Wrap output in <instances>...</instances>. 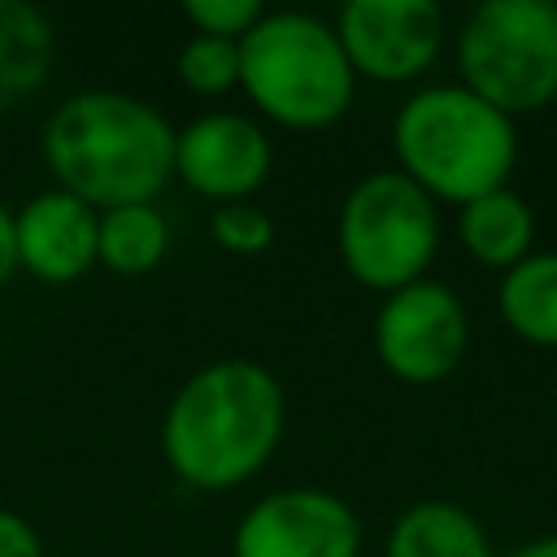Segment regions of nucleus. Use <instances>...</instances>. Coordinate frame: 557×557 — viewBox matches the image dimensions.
<instances>
[{
    "label": "nucleus",
    "mask_w": 557,
    "mask_h": 557,
    "mask_svg": "<svg viewBox=\"0 0 557 557\" xmlns=\"http://www.w3.org/2000/svg\"><path fill=\"white\" fill-rule=\"evenodd\" d=\"M39 152L57 187L96 213L152 205L174 174V126L148 100L96 87L52 109Z\"/></svg>",
    "instance_id": "nucleus-1"
},
{
    "label": "nucleus",
    "mask_w": 557,
    "mask_h": 557,
    "mask_svg": "<svg viewBox=\"0 0 557 557\" xmlns=\"http://www.w3.org/2000/svg\"><path fill=\"white\" fill-rule=\"evenodd\" d=\"M287 400L278 379L244 357L196 370L161 418V453L170 470L200 492L248 483L283 440Z\"/></svg>",
    "instance_id": "nucleus-2"
},
{
    "label": "nucleus",
    "mask_w": 557,
    "mask_h": 557,
    "mask_svg": "<svg viewBox=\"0 0 557 557\" xmlns=\"http://www.w3.org/2000/svg\"><path fill=\"white\" fill-rule=\"evenodd\" d=\"M392 148L405 178H413L435 205L448 200L461 209L496 187H509L518 131L461 83H435L396 109Z\"/></svg>",
    "instance_id": "nucleus-3"
},
{
    "label": "nucleus",
    "mask_w": 557,
    "mask_h": 557,
    "mask_svg": "<svg viewBox=\"0 0 557 557\" xmlns=\"http://www.w3.org/2000/svg\"><path fill=\"white\" fill-rule=\"evenodd\" d=\"M239 87L278 126L322 131L352 104L357 74L335 26L313 13H261L239 39Z\"/></svg>",
    "instance_id": "nucleus-4"
},
{
    "label": "nucleus",
    "mask_w": 557,
    "mask_h": 557,
    "mask_svg": "<svg viewBox=\"0 0 557 557\" xmlns=\"http://www.w3.org/2000/svg\"><path fill=\"white\" fill-rule=\"evenodd\" d=\"M461 87L509 122L557 100V4L483 0L457 30Z\"/></svg>",
    "instance_id": "nucleus-5"
},
{
    "label": "nucleus",
    "mask_w": 557,
    "mask_h": 557,
    "mask_svg": "<svg viewBox=\"0 0 557 557\" xmlns=\"http://www.w3.org/2000/svg\"><path fill=\"white\" fill-rule=\"evenodd\" d=\"M335 244L344 270L361 287L387 296L426 278L440 248V209L400 170H374L348 187Z\"/></svg>",
    "instance_id": "nucleus-6"
},
{
    "label": "nucleus",
    "mask_w": 557,
    "mask_h": 557,
    "mask_svg": "<svg viewBox=\"0 0 557 557\" xmlns=\"http://www.w3.org/2000/svg\"><path fill=\"white\" fill-rule=\"evenodd\" d=\"M470 348V318L453 287L418 278L387 292L374 318V352L383 370L400 383L426 387L448 379Z\"/></svg>",
    "instance_id": "nucleus-7"
},
{
    "label": "nucleus",
    "mask_w": 557,
    "mask_h": 557,
    "mask_svg": "<svg viewBox=\"0 0 557 557\" xmlns=\"http://www.w3.org/2000/svg\"><path fill=\"white\" fill-rule=\"evenodd\" d=\"M335 35L357 78L413 83L444 48V13L431 0H348Z\"/></svg>",
    "instance_id": "nucleus-8"
},
{
    "label": "nucleus",
    "mask_w": 557,
    "mask_h": 557,
    "mask_svg": "<svg viewBox=\"0 0 557 557\" xmlns=\"http://www.w3.org/2000/svg\"><path fill=\"white\" fill-rule=\"evenodd\" d=\"M235 557H357L361 522L322 487H278L252 500L231 535Z\"/></svg>",
    "instance_id": "nucleus-9"
},
{
    "label": "nucleus",
    "mask_w": 557,
    "mask_h": 557,
    "mask_svg": "<svg viewBox=\"0 0 557 557\" xmlns=\"http://www.w3.org/2000/svg\"><path fill=\"white\" fill-rule=\"evenodd\" d=\"M270 135L244 113H200L174 131V174L205 200H248L270 178Z\"/></svg>",
    "instance_id": "nucleus-10"
},
{
    "label": "nucleus",
    "mask_w": 557,
    "mask_h": 557,
    "mask_svg": "<svg viewBox=\"0 0 557 557\" xmlns=\"http://www.w3.org/2000/svg\"><path fill=\"white\" fill-rule=\"evenodd\" d=\"M13 231L17 265L30 270L39 283H74L96 265L100 213L61 187L30 196L13 213Z\"/></svg>",
    "instance_id": "nucleus-11"
},
{
    "label": "nucleus",
    "mask_w": 557,
    "mask_h": 557,
    "mask_svg": "<svg viewBox=\"0 0 557 557\" xmlns=\"http://www.w3.org/2000/svg\"><path fill=\"white\" fill-rule=\"evenodd\" d=\"M457 239L479 265L505 274L535 252V213L513 187H496L457 209Z\"/></svg>",
    "instance_id": "nucleus-12"
},
{
    "label": "nucleus",
    "mask_w": 557,
    "mask_h": 557,
    "mask_svg": "<svg viewBox=\"0 0 557 557\" xmlns=\"http://www.w3.org/2000/svg\"><path fill=\"white\" fill-rule=\"evenodd\" d=\"M57 35L30 0H0V113L30 100L52 70Z\"/></svg>",
    "instance_id": "nucleus-13"
},
{
    "label": "nucleus",
    "mask_w": 557,
    "mask_h": 557,
    "mask_svg": "<svg viewBox=\"0 0 557 557\" xmlns=\"http://www.w3.org/2000/svg\"><path fill=\"white\" fill-rule=\"evenodd\" d=\"M383 557H492V544L470 509L453 500H418L392 522Z\"/></svg>",
    "instance_id": "nucleus-14"
},
{
    "label": "nucleus",
    "mask_w": 557,
    "mask_h": 557,
    "mask_svg": "<svg viewBox=\"0 0 557 557\" xmlns=\"http://www.w3.org/2000/svg\"><path fill=\"white\" fill-rule=\"evenodd\" d=\"M496 309L518 339L535 348H557V252L540 248L505 270L496 287Z\"/></svg>",
    "instance_id": "nucleus-15"
},
{
    "label": "nucleus",
    "mask_w": 557,
    "mask_h": 557,
    "mask_svg": "<svg viewBox=\"0 0 557 557\" xmlns=\"http://www.w3.org/2000/svg\"><path fill=\"white\" fill-rule=\"evenodd\" d=\"M170 248V226L157 205H122L100 213V235H96V265L113 274H148Z\"/></svg>",
    "instance_id": "nucleus-16"
},
{
    "label": "nucleus",
    "mask_w": 557,
    "mask_h": 557,
    "mask_svg": "<svg viewBox=\"0 0 557 557\" xmlns=\"http://www.w3.org/2000/svg\"><path fill=\"white\" fill-rule=\"evenodd\" d=\"M178 83L196 96H226L231 87H239V44L231 39H209V35H191L178 48Z\"/></svg>",
    "instance_id": "nucleus-17"
},
{
    "label": "nucleus",
    "mask_w": 557,
    "mask_h": 557,
    "mask_svg": "<svg viewBox=\"0 0 557 557\" xmlns=\"http://www.w3.org/2000/svg\"><path fill=\"white\" fill-rule=\"evenodd\" d=\"M209 231H213V244L235 252V257H257V252H265L274 244V222L252 200L218 205L213 218H209Z\"/></svg>",
    "instance_id": "nucleus-18"
},
{
    "label": "nucleus",
    "mask_w": 557,
    "mask_h": 557,
    "mask_svg": "<svg viewBox=\"0 0 557 557\" xmlns=\"http://www.w3.org/2000/svg\"><path fill=\"white\" fill-rule=\"evenodd\" d=\"M183 17L196 26V35L239 44L261 22V4L257 0H183Z\"/></svg>",
    "instance_id": "nucleus-19"
},
{
    "label": "nucleus",
    "mask_w": 557,
    "mask_h": 557,
    "mask_svg": "<svg viewBox=\"0 0 557 557\" xmlns=\"http://www.w3.org/2000/svg\"><path fill=\"white\" fill-rule=\"evenodd\" d=\"M0 557H44L39 531L13 509H0Z\"/></svg>",
    "instance_id": "nucleus-20"
},
{
    "label": "nucleus",
    "mask_w": 557,
    "mask_h": 557,
    "mask_svg": "<svg viewBox=\"0 0 557 557\" xmlns=\"http://www.w3.org/2000/svg\"><path fill=\"white\" fill-rule=\"evenodd\" d=\"M17 270V231H13V209L0 200V283H9Z\"/></svg>",
    "instance_id": "nucleus-21"
},
{
    "label": "nucleus",
    "mask_w": 557,
    "mask_h": 557,
    "mask_svg": "<svg viewBox=\"0 0 557 557\" xmlns=\"http://www.w3.org/2000/svg\"><path fill=\"white\" fill-rule=\"evenodd\" d=\"M505 557H557V535H540V540H531V544H522Z\"/></svg>",
    "instance_id": "nucleus-22"
}]
</instances>
